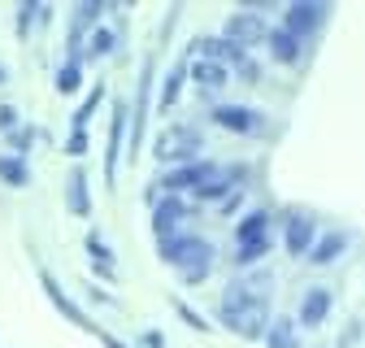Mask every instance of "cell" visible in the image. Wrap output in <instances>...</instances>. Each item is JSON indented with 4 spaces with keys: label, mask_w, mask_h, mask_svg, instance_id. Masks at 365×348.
Here are the masks:
<instances>
[{
    "label": "cell",
    "mask_w": 365,
    "mask_h": 348,
    "mask_svg": "<svg viewBox=\"0 0 365 348\" xmlns=\"http://www.w3.org/2000/svg\"><path fill=\"white\" fill-rule=\"evenodd\" d=\"M161 261H170V266L187 279V283H205L209 270H213V244L200 240V235L178 231V235L161 240Z\"/></svg>",
    "instance_id": "obj_1"
},
{
    "label": "cell",
    "mask_w": 365,
    "mask_h": 348,
    "mask_svg": "<svg viewBox=\"0 0 365 348\" xmlns=\"http://www.w3.org/2000/svg\"><path fill=\"white\" fill-rule=\"evenodd\" d=\"M327 18H331V5H327V0H292V5L283 9V31H292L300 44L304 39H313L317 31H322L327 26Z\"/></svg>",
    "instance_id": "obj_2"
},
{
    "label": "cell",
    "mask_w": 365,
    "mask_h": 348,
    "mask_svg": "<svg viewBox=\"0 0 365 348\" xmlns=\"http://www.w3.org/2000/svg\"><path fill=\"white\" fill-rule=\"evenodd\" d=\"M217 170L213 161H187V165H174L170 174H161V192L165 196H182V192H200L209 179H217Z\"/></svg>",
    "instance_id": "obj_3"
},
{
    "label": "cell",
    "mask_w": 365,
    "mask_h": 348,
    "mask_svg": "<svg viewBox=\"0 0 365 348\" xmlns=\"http://www.w3.org/2000/svg\"><path fill=\"white\" fill-rule=\"evenodd\" d=\"M153 78H157V57L148 53V57H144V70H140V96H135V118H130V157L140 153V144H144V126H148V109H153Z\"/></svg>",
    "instance_id": "obj_4"
},
{
    "label": "cell",
    "mask_w": 365,
    "mask_h": 348,
    "mask_svg": "<svg viewBox=\"0 0 365 348\" xmlns=\"http://www.w3.org/2000/svg\"><path fill=\"white\" fill-rule=\"evenodd\" d=\"M222 35L231 39V44H240V48H252V44H265L269 26H265V14H257V9H240V14L226 18Z\"/></svg>",
    "instance_id": "obj_5"
},
{
    "label": "cell",
    "mask_w": 365,
    "mask_h": 348,
    "mask_svg": "<svg viewBox=\"0 0 365 348\" xmlns=\"http://www.w3.org/2000/svg\"><path fill=\"white\" fill-rule=\"evenodd\" d=\"M317 244V222H313V213L304 209H292L283 218V248L292 257H309V248Z\"/></svg>",
    "instance_id": "obj_6"
},
{
    "label": "cell",
    "mask_w": 365,
    "mask_h": 348,
    "mask_svg": "<svg viewBox=\"0 0 365 348\" xmlns=\"http://www.w3.org/2000/svg\"><path fill=\"white\" fill-rule=\"evenodd\" d=\"M200 135H196V130L192 126H174V130H165V135H161V144H157V157L161 161H182V165H187V161H200Z\"/></svg>",
    "instance_id": "obj_7"
},
{
    "label": "cell",
    "mask_w": 365,
    "mask_h": 348,
    "mask_svg": "<svg viewBox=\"0 0 365 348\" xmlns=\"http://www.w3.org/2000/svg\"><path fill=\"white\" fill-rule=\"evenodd\" d=\"M192 218V205L182 200V196H161L157 205H153V231H157V240H170V235H178V227Z\"/></svg>",
    "instance_id": "obj_8"
},
{
    "label": "cell",
    "mask_w": 365,
    "mask_h": 348,
    "mask_svg": "<svg viewBox=\"0 0 365 348\" xmlns=\"http://www.w3.org/2000/svg\"><path fill=\"white\" fill-rule=\"evenodd\" d=\"M213 122L235 130V135H252V130L265 126V118L252 109V105H213Z\"/></svg>",
    "instance_id": "obj_9"
},
{
    "label": "cell",
    "mask_w": 365,
    "mask_h": 348,
    "mask_svg": "<svg viewBox=\"0 0 365 348\" xmlns=\"http://www.w3.org/2000/svg\"><path fill=\"white\" fill-rule=\"evenodd\" d=\"M130 126V105L118 101L113 105V122H109V144H105V183L113 188V174H118V157H122V130Z\"/></svg>",
    "instance_id": "obj_10"
},
{
    "label": "cell",
    "mask_w": 365,
    "mask_h": 348,
    "mask_svg": "<svg viewBox=\"0 0 365 348\" xmlns=\"http://www.w3.org/2000/svg\"><path fill=\"white\" fill-rule=\"evenodd\" d=\"M331 304H335V296H331V287H309L304 296H300V327H322L327 318H331Z\"/></svg>",
    "instance_id": "obj_11"
},
{
    "label": "cell",
    "mask_w": 365,
    "mask_h": 348,
    "mask_svg": "<svg viewBox=\"0 0 365 348\" xmlns=\"http://www.w3.org/2000/svg\"><path fill=\"white\" fill-rule=\"evenodd\" d=\"M187 78L200 87V92H222V87L231 83V70H226L222 61H205V57H196V61H187Z\"/></svg>",
    "instance_id": "obj_12"
},
{
    "label": "cell",
    "mask_w": 365,
    "mask_h": 348,
    "mask_svg": "<svg viewBox=\"0 0 365 348\" xmlns=\"http://www.w3.org/2000/svg\"><path fill=\"white\" fill-rule=\"evenodd\" d=\"M66 209L74 218H91V188H87V170L83 165H74L66 174Z\"/></svg>",
    "instance_id": "obj_13"
},
{
    "label": "cell",
    "mask_w": 365,
    "mask_h": 348,
    "mask_svg": "<svg viewBox=\"0 0 365 348\" xmlns=\"http://www.w3.org/2000/svg\"><path fill=\"white\" fill-rule=\"evenodd\" d=\"M252 244H269V213L265 209L244 213L235 227V248H252Z\"/></svg>",
    "instance_id": "obj_14"
},
{
    "label": "cell",
    "mask_w": 365,
    "mask_h": 348,
    "mask_svg": "<svg viewBox=\"0 0 365 348\" xmlns=\"http://www.w3.org/2000/svg\"><path fill=\"white\" fill-rule=\"evenodd\" d=\"M348 231H322L317 235V244L309 248V266H331V261H339L348 252Z\"/></svg>",
    "instance_id": "obj_15"
},
{
    "label": "cell",
    "mask_w": 365,
    "mask_h": 348,
    "mask_svg": "<svg viewBox=\"0 0 365 348\" xmlns=\"http://www.w3.org/2000/svg\"><path fill=\"white\" fill-rule=\"evenodd\" d=\"M265 48H269V57L279 61V66H292V61H300V48H304V44H300L292 31H283V26H269Z\"/></svg>",
    "instance_id": "obj_16"
},
{
    "label": "cell",
    "mask_w": 365,
    "mask_h": 348,
    "mask_svg": "<svg viewBox=\"0 0 365 348\" xmlns=\"http://www.w3.org/2000/svg\"><path fill=\"white\" fill-rule=\"evenodd\" d=\"M39 283H43V292H48V300L57 304V309H61V314H66V318H70L74 327H91V318H87V314L78 309V304H74V300H70V296L61 292V283H57V279H53L48 270H43V275H39Z\"/></svg>",
    "instance_id": "obj_17"
},
{
    "label": "cell",
    "mask_w": 365,
    "mask_h": 348,
    "mask_svg": "<svg viewBox=\"0 0 365 348\" xmlns=\"http://www.w3.org/2000/svg\"><path fill=\"white\" fill-rule=\"evenodd\" d=\"M0 183H5V188H26V183H31V165H26V157L0 153Z\"/></svg>",
    "instance_id": "obj_18"
},
{
    "label": "cell",
    "mask_w": 365,
    "mask_h": 348,
    "mask_svg": "<svg viewBox=\"0 0 365 348\" xmlns=\"http://www.w3.org/2000/svg\"><path fill=\"white\" fill-rule=\"evenodd\" d=\"M182 83H187V61H178V66L165 74V83H161V101H157V109H161V113H170V109L178 105V92H182Z\"/></svg>",
    "instance_id": "obj_19"
},
{
    "label": "cell",
    "mask_w": 365,
    "mask_h": 348,
    "mask_svg": "<svg viewBox=\"0 0 365 348\" xmlns=\"http://www.w3.org/2000/svg\"><path fill=\"white\" fill-rule=\"evenodd\" d=\"M265 348H296V322L292 318H269Z\"/></svg>",
    "instance_id": "obj_20"
},
{
    "label": "cell",
    "mask_w": 365,
    "mask_h": 348,
    "mask_svg": "<svg viewBox=\"0 0 365 348\" xmlns=\"http://www.w3.org/2000/svg\"><path fill=\"white\" fill-rule=\"evenodd\" d=\"M118 48V35L109 31V26H96V31H91V44H87V53H83V61L91 57V61H96V57H109Z\"/></svg>",
    "instance_id": "obj_21"
},
{
    "label": "cell",
    "mask_w": 365,
    "mask_h": 348,
    "mask_svg": "<svg viewBox=\"0 0 365 348\" xmlns=\"http://www.w3.org/2000/svg\"><path fill=\"white\" fill-rule=\"evenodd\" d=\"M105 101V83H96V87H91V92H87V101L74 109V130H87V122H91V113H96V105Z\"/></svg>",
    "instance_id": "obj_22"
},
{
    "label": "cell",
    "mask_w": 365,
    "mask_h": 348,
    "mask_svg": "<svg viewBox=\"0 0 365 348\" xmlns=\"http://www.w3.org/2000/svg\"><path fill=\"white\" fill-rule=\"evenodd\" d=\"M226 192H235V179H231V174H226V170H217V179H209L200 192H192L196 200H222Z\"/></svg>",
    "instance_id": "obj_23"
},
{
    "label": "cell",
    "mask_w": 365,
    "mask_h": 348,
    "mask_svg": "<svg viewBox=\"0 0 365 348\" xmlns=\"http://www.w3.org/2000/svg\"><path fill=\"white\" fill-rule=\"evenodd\" d=\"M78 87H83V61H66V66L57 70V92L74 96Z\"/></svg>",
    "instance_id": "obj_24"
},
{
    "label": "cell",
    "mask_w": 365,
    "mask_h": 348,
    "mask_svg": "<svg viewBox=\"0 0 365 348\" xmlns=\"http://www.w3.org/2000/svg\"><path fill=\"white\" fill-rule=\"evenodd\" d=\"M101 18H105V5H78L74 9V31L83 35V26H101Z\"/></svg>",
    "instance_id": "obj_25"
},
{
    "label": "cell",
    "mask_w": 365,
    "mask_h": 348,
    "mask_svg": "<svg viewBox=\"0 0 365 348\" xmlns=\"http://www.w3.org/2000/svg\"><path fill=\"white\" fill-rule=\"evenodd\" d=\"M31 140H35L31 126H14V130H9V153H14V157H26V153H31Z\"/></svg>",
    "instance_id": "obj_26"
},
{
    "label": "cell",
    "mask_w": 365,
    "mask_h": 348,
    "mask_svg": "<svg viewBox=\"0 0 365 348\" xmlns=\"http://www.w3.org/2000/svg\"><path fill=\"white\" fill-rule=\"evenodd\" d=\"M174 309L182 314V322H187V327H196V331H209V322H205V318H200V314L192 309V304H187V300H174Z\"/></svg>",
    "instance_id": "obj_27"
},
{
    "label": "cell",
    "mask_w": 365,
    "mask_h": 348,
    "mask_svg": "<svg viewBox=\"0 0 365 348\" xmlns=\"http://www.w3.org/2000/svg\"><path fill=\"white\" fill-rule=\"evenodd\" d=\"M87 252H91V257H96V261H101V266H109V257H113V252H109V244H105V240H101L96 231H91V235H87Z\"/></svg>",
    "instance_id": "obj_28"
},
{
    "label": "cell",
    "mask_w": 365,
    "mask_h": 348,
    "mask_svg": "<svg viewBox=\"0 0 365 348\" xmlns=\"http://www.w3.org/2000/svg\"><path fill=\"white\" fill-rule=\"evenodd\" d=\"M87 144H91V140H87V130H70L66 153H70V157H83V153H87Z\"/></svg>",
    "instance_id": "obj_29"
},
{
    "label": "cell",
    "mask_w": 365,
    "mask_h": 348,
    "mask_svg": "<svg viewBox=\"0 0 365 348\" xmlns=\"http://www.w3.org/2000/svg\"><path fill=\"white\" fill-rule=\"evenodd\" d=\"M18 122V109L14 105H0V126H14Z\"/></svg>",
    "instance_id": "obj_30"
},
{
    "label": "cell",
    "mask_w": 365,
    "mask_h": 348,
    "mask_svg": "<svg viewBox=\"0 0 365 348\" xmlns=\"http://www.w3.org/2000/svg\"><path fill=\"white\" fill-rule=\"evenodd\" d=\"M101 344H105V348H130V344H122V339H113L109 331H101Z\"/></svg>",
    "instance_id": "obj_31"
},
{
    "label": "cell",
    "mask_w": 365,
    "mask_h": 348,
    "mask_svg": "<svg viewBox=\"0 0 365 348\" xmlns=\"http://www.w3.org/2000/svg\"><path fill=\"white\" fill-rule=\"evenodd\" d=\"M5 78H9V70H5V66H0V83H5Z\"/></svg>",
    "instance_id": "obj_32"
}]
</instances>
